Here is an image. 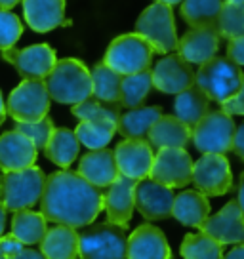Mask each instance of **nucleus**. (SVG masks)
<instances>
[{
	"label": "nucleus",
	"instance_id": "f257e3e1",
	"mask_svg": "<svg viewBox=\"0 0 244 259\" xmlns=\"http://www.w3.org/2000/svg\"><path fill=\"white\" fill-rule=\"evenodd\" d=\"M103 210V193L76 171L50 174L40 196V213L46 221L71 229L92 225Z\"/></svg>",
	"mask_w": 244,
	"mask_h": 259
},
{
	"label": "nucleus",
	"instance_id": "f03ea898",
	"mask_svg": "<svg viewBox=\"0 0 244 259\" xmlns=\"http://www.w3.org/2000/svg\"><path fill=\"white\" fill-rule=\"evenodd\" d=\"M50 99L63 105H78L92 97V76L88 67L73 57L59 59L44 78Z\"/></svg>",
	"mask_w": 244,
	"mask_h": 259
},
{
	"label": "nucleus",
	"instance_id": "7ed1b4c3",
	"mask_svg": "<svg viewBox=\"0 0 244 259\" xmlns=\"http://www.w3.org/2000/svg\"><path fill=\"white\" fill-rule=\"evenodd\" d=\"M46 176L38 166L0 176V204L6 211H21L40 202Z\"/></svg>",
	"mask_w": 244,
	"mask_h": 259
},
{
	"label": "nucleus",
	"instance_id": "20e7f679",
	"mask_svg": "<svg viewBox=\"0 0 244 259\" xmlns=\"http://www.w3.org/2000/svg\"><path fill=\"white\" fill-rule=\"evenodd\" d=\"M242 82V71L240 67L229 61L227 57H212L198 67V73H195V86L206 94L210 101L216 103H227L231 97L240 88Z\"/></svg>",
	"mask_w": 244,
	"mask_h": 259
},
{
	"label": "nucleus",
	"instance_id": "39448f33",
	"mask_svg": "<svg viewBox=\"0 0 244 259\" xmlns=\"http://www.w3.org/2000/svg\"><path fill=\"white\" fill-rule=\"evenodd\" d=\"M155 50L138 32L116 36L105 52L103 63L120 76L136 74L151 67Z\"/></svg>",
	"mask_w": 244,
	"mask_h": 259
},
{
	"label": "nucleus",
	"instance_id": "423d86ee",
	"mask_svg": "<svg viewBox=\"0 0 244 259\" xmlns=\"http://www.w3.org/2000/svg\"><path fill=\"white\" fill-rule=\"evenodd\" d=\"M136 31L155 50V54H172L178 50V32L170 6L155 2L147 6L136 21Z\"/></svg>",
	"mask_w": 244,
	"mask_h": 259
},
{
	"label": "nucleus",
	"instance_id": "0eeeda50",
	"mask_svg": "<svg viewBox=\"0 0 244 259\" xmlns=\"http://www.w3.org/2000/svg\"><path fill=\"white\" fill-rule=\"evenodd\" d=\"M124 229L111 223H98L78 233V257L80 259H126Z\"/></svg>",
	"mask_w": 244,
	"mask_h": 259
},
{
	"label": "nucleus",
	"instance_id": "6e6552de",
	"mask_svg": "<svg viewBox=\"0 0 244 259\" xmlns=\"http://www.w3.org/2000/svg\"><path fill=\"white\" fill-rule=\"evenodd\" d=\"M235 120L223 111H210L191 130V141L202 154H225L231 151Z\"/></svg>",
	"mask_w": 244,
	"mask_h": 259
},
{
	"label": "nucleus",
	"instance_id": "1a4fd4ad",
	"mask_svg": "<svg viewBox=\"0 0 244 259\" xmlns=\"http://www.w3.org/2000/svg\"><path fill=\"white\" fill-rule=\"evenodd\" d=\"M50 96L44 80H23L12 90L6 103V114L19 122H36L48 116Z\"/></svg>",
	"mask_w": 244,
	"mask_h": 259
},
{
	"label": "nucleus",
	"instance_id": "9d476101",
	"mask_svg": "<svg viewBox=\"0 0 244 259\" xmlns=\"http://www.w3.org/2000/svg\"><path fill=\"white\" fill-rule=\"evenodd\" d=\"M191 181L206 198L227 194L233 187V174L225 154H202L198 160L193 162Z\"/></svg>",
	"mask_w": 244,
	"mask_h": 259
},
{
	"label": "nucleus",
	"instance_id": "9b49d317",
	"mask_svg": "<svg viewBox=\"0 0 244 259\" xmlns=\"http://www.w3.org/2000/svg\"><path fill=\"white\" fill-rule=\"evenodd\" d=\"M193 158L185 149H160L149 171V179L168 189H179L191 183Z\"/></svg>",
	"mask_w": 244,
	"mask_h": 259
},
{
	"label": "nucleus",
	"instance_id": "f8f14e48",
	"mask_svg": "<svg viewBox=\"0 0 244 259\" xmlns=\"http://www.w3.org/2000/svg\"><path fill=\"white\" fill-rule=\"evenodd\" d=\"M2 59L8 61L23 80H44L57 63L56 52L48 44H33L23 50L10 48L2 52Z\"/></svg>",
	"mask_w": 244,
	"mask_h": 259
},
{
	"label": "nucleus",
	"instance_id": "ddd939ff",
	"mask_svg": "<svg viewBox=\"0 0 244 259\" xmlns=\"http://www.w3.org/2000/svg\"><path fill=\"white\" fill-rule=\"evenodd\" d=\"M113 153L120 176L134 181H143L149 178L155 154L147 139H124L116 145Z\"/></svg>",
	"mask_w": 244,
	"mask_h": 259
},
{
	"label": "nucleus",
	"instance_id": "4468645a",
	"mask_svg": "<svg viewBox=\"0 0 244 259\" xmlns=\"http://www.w3.org/2000/svg\"><path fill=\"white\" fill-rule=\"evenodd\" d=\"M200 233L220 242L221 246H244V215L238 204L231 200L218 213L208 215V219L200 225Z\"/></svg>",
	"mask_w": 244,
	"mask_h": 259
},
{
	"label": "nucleus",
	"instance_id": "2eb2a0df",
	"mask_svg": "<svg viewBox=\"0 0 244 259\" xmlns=\"http://www.w3.org/2000/svg\"><path fill=\"white\" fill-rule=\"evenodd\" d=\"M136 185L138 181L118 176L103 194V210L107 211V223L120 229H128L132 213L136 208Z\"/></svg>",
	"mask_w": 244,
	"mask_h": 259
},
{
	"label": "nucleus",
	"instance_id": "dca6fc26",
	"mask_svg": "<svg viewBox=\"0 0 244 259\" xmlns=\"http://www.w3.org/2000/svg\"><path fill=\"white\" fill-rule=\"evenodd\" d=\"M151 74H153V86L162 94L178 96L183 90L195 86V69L178 54H168L162 57L155 65Z\"/></svg>",
	"mask_w": 244,
	"mask_h": 259
},
{
	"label": "nucleus",
	"instance_id": "f3484780",
	"mask_svg": "<svg viewBox=\"0 0 244 259\" xmlns=\"http://www.w3.org/2000/svg\"><path fill=\"white\" fill-rule=\"evenodd\" d=\"M126 259H172L170 244L158 227L143 223L126 240Z\"/></svg>",
	"mask_w": 244,
	"mask_h": 259
},
{
	"label": "nucleus",
	"instance_id": "a211bd4d",
	"mask_svg": "<svg viewBox=\"0 0 244 259\" xmlns=\"http://www.w3.org/2000/svg\"><path fill=\"white\" fill-rule=\"evenodd\" d=\"M174 198L176 196L172 189L158 185L153 179H143L136 185V208L141 213V218L149 221L172 218Z\"/></svg>",
	"mask_w": 244,
	"mask_h": 259
},
{
	"label": "nucleus",
	"instance_id": "6ab92c4d",
	"mask_svg": "<svg viewBox=\"0 0 244 259\" xmlns=\"http://www.w3.org/2000/svg\"><path fill=\"white\" fill-rule=\"evenodd\" d=\"M220 32L216 27H200L191 29L178 40V56L185 59L189 65H202L216 57L220 50Z\"/></svg>",
	"mask_w": 244,
	"mask_h": 259
},
{
	"label": "nucleus",
	"instance_id": "aec40b11",
	"mask_svg": "<svg viewBox=\"0 0 244 259\" xmlns=\"http://www.w3.org/2000/svg\"><path fill=\"white\" fill-rule=\"evenodd\" d=\"M36 154L38 151L34 149L31 139L25 138L17 130H12L0 136V170L4 174L34 166Z\"/></svg>",
	"mask_w": 244,
	"mask_h": 259
},
{
	"label": "nucleus",
	"instance_id": "412c9836",
	"mask_svg": "<svg viewBox=\"0 0 244 259\" xmlns=\"http://www.w3.org/2000/svg\"><path fill=\"white\" fill-rule=\"evenodd\" d=\"M80 178H84L90 185L103 189L109 187L114 179L118 178V168L114 160V153L111 149H99V151H90L78 162V171Z\"/></svg>",
	"mask_w": 244,
	"mask_h": 259
},
{
	"label": "nucleus",
	"instance_id": "4be33fe9",
	"mask_svg": "<svg viewBox=\"0 0 244 259\" xmlns=\"http://www.w3.org/2000/svg\"><path fill=\"white\" fill-rule=\"evenodd\" d=\"M23 17L33 31H54L65 23V0H23Z\"/></svg>",
	"mask_w": 244,
	"mask_h": 259
},
{
	"label": "nucleus",
	"instance_id": "5701e85b",
	"mask_svg": "<svg viewBox=\"0 0 244 259\" xmlns=\"http://www.w3.org/2000/svg\"><path fill=\"white\" fill-rule=\"evenodd\" d=\"M147 143L155 149H185L191 143V128L172 114H162L147 134Z\"/></svg>",
	"mask_w": 244,
	"mask_h": 259
},
{
	"label": "nucleus",
	"instance_id": "b1692460",
	"mask_svg": "<svg viewBox=\"0 0 244 259\" xmlns=\"http://www.w3.org/2000/svg\"><path fill=\"white\" fill-rule=\"evenodd\" d=\"M210 215V202L198 191H183L174 198L172 218L178 219L181 225L200 229Z\"/></svg>",
	"mask_w": 244,
	"mask_h": 259
},
{
	"label": "nucleus",
	"instance_id": "393cba45",
	"mask_svg": "<svg viewBox=\"0 0 244 259\" xmlns=\"http://www.w3.org/2000/svg\"><path fill=\"white\" fill-rule=\"evenodd\" d=\"M40 253L46 259L78 257V233L65 225L48 229L40 242Z\"/></svg>",
	"mask_w": 244,
	"mask_h": 259
},
{
	"label": "nucleus",
	"instance_id": "a878e982",
	"mask_svg": "<svg viewBox=\"0 0 244 259\" xmlns=\"http://www.w3.org/2000/svg\"><path fill=\"white\" fill-rule=\"evenodd\" d=\"M174 111H176L178 120H181L185 126L193 130L206 114L210 113V99L206 97V94L200 88L191 86V88L183 90L181 94L176 96Z\"/></svg>",
	"mask_w": 244,
	"mask_h": 259
},
{
	"label": "nucleus",
	"instance_id": "bb28decb",
	"mask_svg": "<svg viewBox=\"0 0 244 259\" xmlns=\"http://www.w3.org/2000/svg\"><path fill=\"white\" fill-rule=\"evenodd\" d=\"M160 116H162V109L156 105L132 109L128 113L120 114L116 132L126 139H145L149 130L153 128V124Z\"/></svg>",
	"mask_w": 244,
	"mask_h": 259
},
{
	"label": "nucleus",
	"instance_id": "cd10ccee",
	"mask_svg": "<svg viewBox=\"0 0 244 259\" xmlns=\"http://www.w3.org/2000/svg\"><path fill=\"white\" fill-rule=\"evenodd\" d=\"M48 221L42 213L31 210L14 211L12 215V225H10V235L23 246H34L40 244L46 231H48Z\"/></svg>",
	"mask_w": 244,
	"mask_h": 259
},
{
	"label": "nucleus",
	"instance_id": "c85d7f7f",
	"mask_svg": "<svg viewBox=\"0 0 244 259\" xmlns=\"http://www.w3.org/2000/svg\"><path fill=\"white\" fill-rule=\"evenodd\" d=\"M80 143L74 136L73 130L69 128H56L52 132V138L44 147V154L50 162H54L56 166L67 170L78 156Z\"/></svg>",
	"mask_w": 244,
	"mask_h": 259
},
{
	"label": "nucleus",
	"instance_id": "c756f323",
	"mask_svg": "<svg viewBox=\"0 0 244 259\" xmlns=\"http://www.w3.org/2000/svg\"><path fill=\"white\" fill-rule=\"evenodd\" d=\"M92 97L107 105H120L122 76L111 71L105 63H98L92 69Z\"/></svg>",
	"mask_w": 244,
	"mask_h": 259
},
{
	"label": "nucleus",
	"instance_id": "7c9ffc66",
	"mask_svg": "<svg viewBox=\"0 0 244 259\" xmlns=\"http://www.w3.org/2000/svg\"><path fill=\"white\" fill-rule=\"evenodd\" d=\"M223 8L221 0H183L181 2V17L191 29L200 27H216L220 12Z\"/></svg>",
	"mask_w": 244,
	"mask_h": 259
},
{
	"label": "nucleus",
	"instance_id": "2f4dec72",
	"mask_svg": "<svg viewBox=\"0 0 244 259\" xmlns=\"http://www.w3.org/2000/svg\"><path fill=\"white\" fill-rule=\"evenodd\" d=\"M153 88V74L151 69L141 71L136 74H128L122 76V86H120V107L126 109H138L145 97L149 96V92Z\"/></svg>",
	"mask_w": 244,
	"mask_h": 259
},
{
	"label": "nucleus",
	"instance_id": "473e14b6",
	"mask_svg": "<svg viewBox=\"0 0 244 259\" xmlns=\"http://www.w3.org/2000/svg\"><path fill=\"white\" fill-rule=\"evenodd\" d=\"M114 134H116V124L111 122H80L74 130L78 143L88 147L90 151L107 149Z\"/></svg>",
	"mask_w": 244,
	"mask_h": 259
},
{
	"label": "nucleus",
	"instance_id": "72a5a7b5",
	"mask_svg": "<svg viewBox=\"0 0 244 259\" xmlns=\"http://www.w3.org/2000/svg\"><path fill=\"white\" fill-rule=\"evenodd\" d=\"M183 259H223V246L204 233H189L181 242Z\"/></svg>",
	"mask_w": 244,
	"mask_h": 259
},
{
	"label": "nucleus",
	"instance_id": "f704fd0d",
	"mask_svg": "<svg viewBox=\"0 0 244 259\" xmlns=\"http://www.w3.org/2000/svg\"><path fill=\"white\" fill-rule=\"evenodd\" d=\"M71 113L80 122H111L118 124L120 118V105H107L94 97H88L78 105H73Z\"/></svg>",
	"mask_w": 244,
	"mask_h": 259
},
{
	"label": "nucleus",
	"instance_id": "c9c22d12",
	"mask_svg": "<svg viewBox=\"0 0 244 259\" xmlns=\"http://www.w3.org/2000/svg\"><path fill=\"white\" fill-rule=\"evenodd\" d=\"M216 29L221 38H240L244 36V4H227L223 2Z\"/></svg>",
	"mask_w": 244,
	"mask_h": 259
},
{
	"label": "nucleus",
	"instance_id": "e433bc0d",
	"mask_svg": "<svg viewBox=\"0 0 244 259\" xmlns=\"http://www.w3.org/2000/svg\"><path fill=\"white\" fill-rule=\"evenodd\" d=\"M16 130L19 134H23L25 138L31 139V143L34 145L36 151H44L46 143L52 138V132L56 128H54L52 118L44 116L42 120L36 122H19V124H16Z\"/></svg>",
	"mask_w": 244,
	"mask_h": 259
},
{
	"label": "nucleus",
	"instance_id": "4c0bfd02",
	"mask_svg": "<svg viewBox=\"0 0 244 259\" xmlns=\"http://www.w3.org/2000/svg\"><path fill=\"white\" fill-rule=\"evenodd\" d=\"M23 34V23L21 19L8 10L0 8V52L14 48L16 42Z\"/></svg>",
	"mask_w": 244,
	"mask_h": 259
},
{
	"label": "nucleus",
	"instance_id": "58836bf2",
	"mask_svg": "<svg viewBox=\"0 0 244 259\" xmlns=\"http://www.w3.org/2000/svg\"><path fill=\"white\" fill-rule=\"evenodd\" d=\"M221 111L231 114H242L244 116V73H242V82H240V88L235 94V97H231L227 103L221 105Z\"/></svg>",
	"mask_w": 244,
	"mask_h": 259
},
{
	"label": "nucleus",
	"instance_id": "ea45409f",
	"mask_svg": "<svg viewBox=\"0 0 244 259\" xmlns=\"http://www.w3.org/2000/svg\"><path fill=\"white\" fill-rule=\"evenodd\" d=\"M21 250H23V244L12 235L0 236V259H14Z\"/></svg>",
	"mask_w": 244,
	"mask_h": 259
},
{
	"label": "nucleus",
	"instance_id": "a19ab883",
	"mask_svg": "<svg viewBox=\"0 0 244 259\" xmlns=\"http://www.w3.org/2000/svg\"><path fill=\"white\" fill-rule=\"evenodd\" d=\"M227 59L233 61L235 65H244V36L240 38H233L227 44Z\"/></svg>",
	"mask_w": 244,
	"mask_h": 259
},
{
	"label": "nucleus",
	"instance_id": "79ce46f5",
	"mask_svg": "<svg viewBox=\"0 0 244 259\" xmlns=\"http://www.w3.org/2000/svg\"><path fill=\"white\" fill-rule=\"evenodd\" d=\"M231 151L244 160V122L235 130V136H233V145H231Z\"/></svg>",
	"mask_w": 244,
	"mask_h": 259
},
{
	"label": "nucleus",
	"instance_id": "37998d69",
	"mask_svg": "<svg viewBox=\"0 0 244 259\" xmlns=\"http://www.w3.org/2000/svg\"><path fill=\"white\" fill-rule=\"evenodd\" d=\"M14 259H46L40 253V250H34V248H23V250L17 253Z\"/></svg>",
	"mask_w": 244,
	"mask_h": 259
},
{
	"label": "nucleus",
	"instance_id": "c03bdc74",
	"mask_svg": "<svg viewBox=\"0 0 244 259\" xmlns=\"http://www.w3.org/2000/svg\"><path fill=\"white\" fill-rule=\"evenodd\" d=\"M236 204H238V208L242 211L244 215V171L240 174V178H238V189H236Z\"/></svg>",
	"mask_w": 244,
	"mask_h": 259
},
{
	"label": "nucleus",
	"instance_id": "a18cd8bd",
	"mask_svg": "<svg viewBox=\"0 0 244 259\" xmlns=\"http://www.w3.org/2000/svg\"><path fill=\"white\" fill-rule=\"evenodd\" d=\"M223 259H244V246H236V248H233L227 255H223Z\"/></svg>",
	"mask_w": 244,
	"mask_h": 259
},
{
	"label": "nucleus",
	"instance_id": "49530a36",
	"mask_svg": "<svg viewBox=\"0 0 244 259\" xmlns=\"http://www.w3.org/2000/svg\"><path fill=\"white\" fill-rule=\"evenodd\" d=\"M6 208L0 204V236H4V229H6Z\"/></svg>",
	"mask_w": 244,
	"mask_h": 259
},
{
	"label": "nucleus",
	"instance_id": "de8ad7c7",
	"mask_svg": "<svg viewBox=\"0 0 244 259\" xmlns=\"http://www.w3.org/2000/svg\"><path fill=\"white\" fill-rule=\"evenodd\" d=\"M19 2H21V0H0V8L2 10H12L14 8V6H16V4H19Z\"/></svg>",
	"mask_w": 244,
	"mask_h": 259
},
{
	"label": "nucleus",
	"instance_id": "09e8293b",
	"mask_svg": "<svg viewBox=\"0 0 244 259\" xmlns=\"http://www.w3.org/2000/svg\"><path fill=\"white\" fill-rule=\"evenodd\" d=\"M4 120H6V103H4V97H2V92H0V126H2Z\"/></svg>",
	"mask_w": 244,
	"mask_h": 259
},
{
	"label": "nucleus",
	"instance_id": "8fccbe9b",
	"mask_svg": "<svg viewBox=\"0 0 244 259\" xmlns=\"http://www.w3.org/2000/svg\"><path fill=\"white\" fill-rule=\"evenodd\" d=\"M156 2H160V4H166V6H174V4H181L183 0H156Z\"/></svg>",
	"mask_w": 244,
	"mask_h": 259
},
{
	"label": "nucleus",
	"instance_id": "3c124183",
	"mask_svg": "<svg viewBox=\"0 0 244 259\" xmlns=\"http://www.w3.org/2000/svg\"><path fill=\"white\" fill-rule=\"evenodd\" d=\"M227 4H244V0H225Z\"/></svg>",
	"mask_w": 244,
	"mask_h": 259
}]
</instances>
